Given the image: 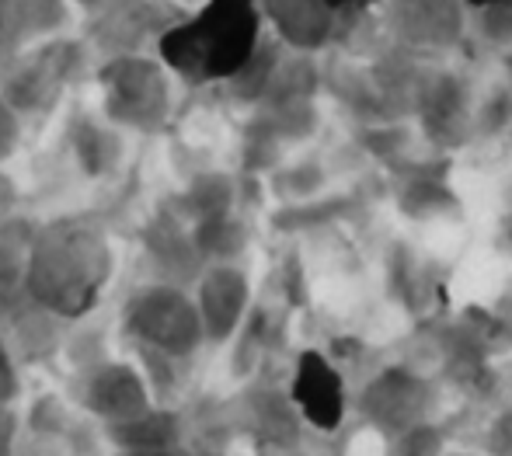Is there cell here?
I'll list each match as a JSON object with an SVG mask.
<instances>
[{"instance_id": "cell-9", "label": "cell", "mask_w": 512, "mask_h": 456, "mask_svg": "<svg viewBox=\"0 0 512 456\" xmlns=\"http://www.w3.org/2000/svg\"><path fill=\"white\" fill-rule=\"evenodd\" d=\"M258 11L272 21L279 42L297 53H314L335 35V11L328 0H258Z\"/></svg>"}, {"instance_id": "cell-17", "label": "cell", "mask_w": 512, "mask_h": 456, "mask_svg": "<svg viewBox=\"0 0 512 456\" xmlns=\"http://www.w3.org/2000/svg\"><path fill=\"white\" fill-rule=\"evenodd\" d=\"M439 446H443V436L432 425H415V429L401 432L394 456H443Z\"/></svg>"}, {"instance_id": "cell-4", "label": "cell", "mask_w": 512, "mask_h": 456, "mask_svg": "<svg viewBox=\"0 0 512 456\" xmlns=\"http://www.w3.org/2000/svg\"><path fill=\"white\" fill-rule=\"evenodd\" d=\"M105 98L108 122L136 133H150L168 119L171 108V81L168 67L150 56H112L98 74Z\"/></svg>"}, {"instance_id": "cell-8", "label": "cell", "mask_w": 512, "mask_h": 456, "mask_svg": "<svg viewBox=\"0 0 512 456\" xmlns=\"http://www.w3.org/2000/svg\"><path fill=\"white\" fill-rule=\"evenodd\" d=\"M84 408L108 422L112 429L136 422V418L150 415L147 380L126 363H105L91 369V376L84 380Z\"/></svg>"}, {"instance_id": "cell-11", "label": "cell", "mask_w": 512, "mask_h": 456, "mask_svg": "<svg viewBox=\"0 0 512 456\" xmlns=\"http://www.w3.org/2000/svg\"><path fill=\"white\" fill-rule=\"evenodd\" d=\"M293 397L304 408V415L321 429L342 422V408H345V394H342V380L331 369V363L317 352H307L297 366L293 376Z\"/></svg>"}, {"instance_id": "cell-25", "label": "cell", "mask_w": 512, "mask_h": 456, "mask_svg": "<svg viewBox=\"0 0 512 456\" xmlns=\"http://www.w3.org/2000/svg\"><path fill=\"white\" fill-rule=\"evenodd\" d=\"M182 4H196V7H199V4H203V0H182Z\"/></svg>"}, {"instance_id": "cell-2", "label": "cell", "mask_w": 512, "mask_h": 456, "mask_svg": "<svg viewBox=\"0 0 512 456\" xmlns=\"http://www.w3.org/2000/svg\"><path fill=\"white\" fill-rule=\"evenodd\" d=\"M262 11L255 0H203L157 42L168 74L189 84L230 81L262 42Z\"/></svg>"}, {"instance_id": "cell-24", "label": "cell", "mask_w": 512, "mask_h": 456, "mask_svg": "<svg viewBox=\"0 0 512 456\" xmlns=\"http://www.w3.org/2000/svg\"><path fill=\"white\" fill-rule=\"evenodd\" d=\"M464 4H474V7H495V4H512V0H464Z\"/></svg>"}, {"instance_id": "cell-26", "label": "cell", "mask_w": 512, "mask_h": 456, "mask_svg": "<svg viewBox=\"0 0 512 456\" xmlns=\"http://www.w3.org/2000/svg\"><path fill=\"white\" fill-rule=\"evenodd\" d=\"M255 4H258V0H255Z\"/></svg>"}, {"instance_id": "cell-5", "label": "cell", "mask_w": 512, "mask_h": 456, "mask_svg": "<svg viewBox=\"0 0 512 456\" xmlns=\"http://www.w3.org/2000/svg\"><path fill=\"white\" fill-rule=\"evenodd\" d=\"M77 60H81V53H77L74 42H46V46L21 56V60L7 70L4 84H0V94H4L7 105L18 115L49 108L56 101V94L67 88Z\"/></svg>"}, {"instance_id": "cell-22", "label": "cell", "mask_w": 512, "mask_h": 456, "mask_svg": "<svg viewBox=\"0 0 512 456\" xmlns=\"http://www.w3.org/2000/svg\"><path fill=\"white\" fill-rule=\"evenodd\" d=\"M366 4H370V0H328V7L335 11V18H338V14H356V11H363Z\"/></svg>"}, {"instance_id": "cell-1", "label": "cell", "mask_w": 512, "mask_h": 456, "mask_svg": "<svg viewBox=\"0 0 512 456\" xmlns=\"http://www.w3.org/2000/svg\"><path fill=\"white\" fill-rule=\"evenodd\" d=\"M112 275L105 230L88 216H63L35 230L25 293L53 317H81L102 300Z\"/></svg>"}, {"instance_id": "cell-6", "label": "cell", "mask_w": 512, "mask_h": 456, "mask_svg": "<svg viewBox=\"0 0 512 456\" xmlns=\"http://www.w3.org/2000/svg\"><path fill=\"white\" fill-rule=\"evenodd\" d=\"M175 25L157 0H108L91 21V39L112 56H136L147 39L161 42V35Z\"/></svg>"}, {"instance_id": "cell-3", "label": "cell", "mask_w": 512, "mask_h": 456, "mask_svg": "<svg viewBox=\"0 0 512 456\" xmlns=\"http://www.w3.org/2000/svg\"><path fill=\"white\" fill-rule=\"evenodd\" d=\"M126 331L157 359H189L203 338V321H199L196 300L185 289L171 286V282H157L147 286L126 303L122 314Z\"/></svg>"}, {"instance_id": "cell-20", "label": "cell", "mask_w": 512, "mask_h": 456, "mask_svg": "<svg viewBox=\"0 0 512 456\" xmlns=\"http://www.w3.org/2000/svg\"><path fill=\"white\" fill-rule=\"evenodd\" d=\"M14 397H18V366H14L7 345H0V408H7Z\"/></svg>"}, {"instance_id": "cell-15", "label": "cell", "mask_w": 512, "mask_h": 456, "mask_svg": "<svg viewBox=\"0 0 512 456\" xmlns=\"http://www.w3.org/2000/svg\"><path fill=\"white\" fill-rule=\"evenodd\" d=\"M74 147H77V157L84 161V168H88L91 175H102V171H108L115 164L122 143L112 129H102V126H95V122H77Z\"/></svg>"}, {"instance_id": "cell-14", "label": "cell", "mask_w": 512, "mask_h": 456, "mask_svg": "<svg viewBox=\"0 0 512 456\" xmlns=\"http://www.w3.org/2000/svg\"><path fill=\"white\" fill-rule=\"evenodd\" d=\"M35 244V227L25 220L0 223V303L14 300L18 289H25L28 255Z\"/></svg>"}, {"instance_id": "cell-7", "label": "cell", "mask_w": 512, "mask_h": 456, "mask_svg": "<svg viewBox=\"0 0 512 456\" xmlns=\"http://www.w3.org/2000/svg\"><path fill=\"white\" fill-rule=\"evenodd\" d=\"M248 275L237 265H209L196 282V310L199 321H203V338L213 345L227 342L237 328H241L244 314H248Z\"/></svg>"}, {"instance_id": "cell-19", "label": "cell", "mask_w": 512, "mask_h": 456, "mask_svg": "<svg viewBox=\"0 0 512 456\" xmlns=\"http://www.w3.org/2000/svg\"><path fill=\"white\" fill-rule=\"evenodd\" d=\"M18 136H21V126H18V112L7 105V98L0 94V161L11 157V150L18 147Z\"/></svg>"}, {"instance_id": "cell-18", "label": "cell", "mask_w": 512, "mask_h": 456, "mask_svg": "<svg viewBox=\"0 0 512 456\" xmlns=\"http://www.w3.org/2000/svg\"><path fill=\"white\" fill-rule=\"evenodd\" d=\"M481 35L492 42H512V4L481 7Z\"/></svg>"}, {"instance_id": "cell-21", "label": "cell", "mask_w": 512, "mask_h": 456, "mask_svg": "<svg viewBox=\"0 0 512 456\" xmlns=\"http://www.w3.org/2000/svg\"><path fill=\"white\" fill-rule=\"evenodd\" d=\"M14 443H18V418L11 408H0V456H14Z\"/></svg>"}, {"instance_id": "cell-10", "label": "cell", "mask_w": 512, "mask_h": 456, "mask_svg": "<svg viewBox=\"0 0 512 456\" xmlns=\"http://www.w3.org/2000/svg\"><path fill=\"white\" fill-rule=\"evenodd\" d=\"M387 14L394 32L411 46H450L464 28L457 0H391Z\"/></svg>"}, {"instance_id": "cell-12", "label": "cell", "mask_w": 512, "mask_h": 456, "mask_svg": "<svg viewBox=\"0 0 512 456\" xmlns=\"http://www.w3.org/2000/svg\"><path fill=\"white\" fill-rule=\"evenodd\" d=\"M67 0H0V53L53 35L67 25Z\"/></svg>"}, {"instance_id": "cell-13", "label": "cell", "mask_w": 512, "mask_h": 456, "mask_svg": "<svg viewBox=\"0 0 512 456\" xmlns=\"http://www.w3.org/2000/svg\"><path fill=\"white\" fill-rule=\"evenodd\" d=\"M418 404H422V383L411 380L408 373H387L384 380H377L366 390V408L373 411L380 425H391V429H398V422L408 425ZM408 429H415V425H408Z\"/></svg>"}, {"instance_id": "cell-16", "label": "cell", "mask_w": 512, "mask_h": 456, "mask_svg": "<svg viewBox=\"0 0 512 456\" xmlns=\"http://www.w3.org/2000/svg\"><path fill=\"white\" fill-rule=\"evenodd\" d=\"M244 241V230L237 227L234 220H230L227 213L220 216H206L203 223H199L196 230V251L199 258H213V265H223L230 255H234L237 248H241Z\"/></svg>"}, {"instance_id": "cell-23", "label": "cell", "mask_w": 512, "mask_h": 456, "mask_svg": "<svg viewBox=\"0 0 512 456\" xmlns=\"http://www.w3.org/2000/svg\"><path fill=\"white\" fill-rule=\"evenodd\" d=\"M74 4H77V7H84V11H102L108 0H74Z\"/></svg>"}]
</instances>
